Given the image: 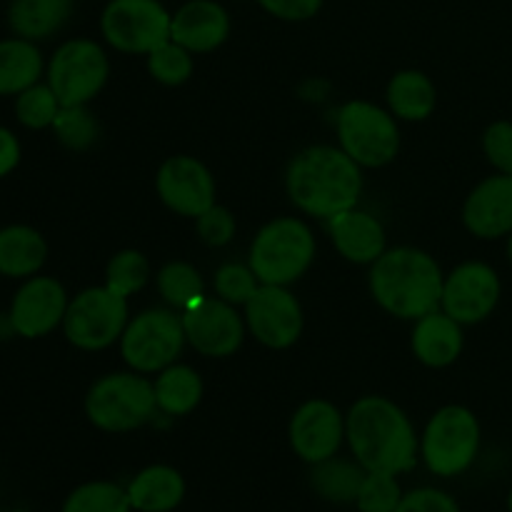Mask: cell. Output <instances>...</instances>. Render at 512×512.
I'll list each match as a JSON object with an SVG mask.
<instances>
[{"label":"cell","mask_w":512,"mask_h":512,"mask_svg":"<svg viewBox=\"0 0 512 512\" xmlns=\"http://www.w3.org/2000/svg\"><path fill=\"white\" fill-rule=\"evenodd\" d=\"M285 190L290 203L305 215L328 220L358 208L363 170L340 145H310L290 160Z\"/></svg>","instance_id":"6da1fadb"},{"label":"cell","mask_w":512,"mask_h":512,"mask_svg":"<svg viewBox=\"0 0 512 512\" xmlns=\"http://www.w3.org/2000/svg\"><path fill=\"white\" fill-rule=\"evenodd\" d=\"M345 440L353 458L375 473H408L418 463V435L400 405L365 395L345 415Z\"/></svg>","instance_id":"7a4b0ae2"},{"label":"cell","mask_w":512,"mask_h":512,"mask_svg":"<svg viewBox=\"0 0 512 512\" xmlns=\"http://www.w3.org/2000/svg\"><path fill=\"white\" fill-rule=\"evenodd\" d=\"M370 293L385 313L400 320H420L440 308L445 275L438 260L425 250H385L368 275Z\"/></svg>","instance_id":"3957f363"},{"label":"cell","mask_w":512,"mask_h":512,"mask_svg":"<svg viewBox=\"0 0 512 512\" xmlns=\"http://www.w3.org/2000/svg\"><path fill=\"white\" fill-rule=\"evenodd\" d=\"M315 260V235L305 220L285 215L265 223L255 235L248 265L263 285H290Z\"/></svg>","instance_id":"277c9868"},{"label":"cell","mask_w":512,"mask_h":512,"mask_svg":"<svg viewBox=\"0 0 512 512\" xmlns=\"http://www.w3.org/2000/svg\"><path fill=\"white\" fill-rule=\"evenodd\" d=\"M85 415L105 433H130L158 415L155 388L143 373H108L90 385Z\"/></svg>","instance_id":"5b68a950"},{"label":"cell","mask_w":512,"mask_h":512,"mask_svg":"<svg viewBox=\"0 0 512 512\" xmlns=\"http://www.w3.org/2000/svg\"><path fill=\"white\" fill-rule=\"evenodd\" d=\"M338 143L360 168H383L400 150L398 118L368 100H350L335 118Z\"/></svg>","instance_id":"8992f818"},{"label":"cell","mask_w":512,"mask_h":512,"mask_svg":"<svg viewBox=\"0 0 512 512\" xmlns=\"http://www.w3.org/2000/svg\"><path fill=\"white\" fill-rule=\"evenodd\" d=\"M480 423L463 405H445L428 420L420 438V455L438 478H455L475 463Z\"/></svg>","instance_id":"52a82bcc"},{"label":"cell","mask_w":512,"mask_h":512,"mask_svg":"<svg viewBox=\"0 0 512 512\" xmlns=\"http://www.w3.org/2000/svg\"><path fill=\"white\" fill-rule=\"evenodd\" d=\"M185 340L183 320L173 308H148L135 315L120 338V355L130 370L153 375L178 363Z\"/></svg>","instance_id":"ba28073f"},{"label":"cell","mask_w":512,"mask_h":512,"mask_svg":"<svg viewBox=\"0 0 512 512\" xmlns=\"http://www.w3.org/2000/svg\"><path fill=\"white\" fill-rule=\"evenodd\" d=\"M130 323L128 298L110 288H88L68 303L63 333L78 350H105L123 338Z\"/></svg>","instance_id":"9c48e42d"},{"label":"cell","mask_w":512,"mask_h":512,"mask_svg":"<svg viewBox=\"0 0 512 512\" xmlns=\"http://www.w3.org/2000/svg\"><path fill=\"white\" fill-rule=\"evenodd\" d=\"M173 15L158 0H110L100 15V33L115 50L148 55L170 40Z\"/></svg>","instance_id":"30bf717a"},{"label":"cell","mask_w":512,"mask_h":512,"mask_svg":"<svg viewBox=\"0 0 512 512\" xmlns=\"http://www.w3.org/2000/svg\"><path fill=\"white\" fill-rule=\"evenodd\" d=\"M108 75V55L88 38L63 43L48 63V85L60 105H88L105 88Z\"/></svg>","instance_id":"8fae6325"},{"label":"cell","mask_w":512,"mask_h":512,"mask_svg":"<svg viewBox=\"0 0 512 512\" xmlns=\"http://www.w3.org/2000/svg\"><path fill=\"white\" fill-rule=\"evenodd\" d=\"M185 340L205 358H230L245 340V318L235 305L220 298H203L180 313Z\"/></svg>","instance_id":"7c38bea8"},{"label":"cell","mask_w":512,"mask_h":512,"mask_svg":"<svg viewBox=\"0 0 512 512\" xmlns=\"http://www.w3.org/2000/svg\"><path fill=\"white\" fill-rule=\"evenodd\" d=\"M245 325L258 343L270 350H285L303 333V308L288 285H260L243 305Z\"/></svg>","instance_id":"4fadbf2b"},{"label":"cell","mask_w":512,"mask_h":512,"mask_svg":"<svg viewBox=\"0 0 512 512\" xmlns=\"http://www.w3.org/2000/svg\"><path fill=\"white\" fill-rule=\"evenodd\" d=\"M500 300V278L488 263L470 260L445 275L440 310L460 325H475L493 315Z\"/></svg>","instance_id":"5bb4252c"},{"label":"cell","mask_w":512,"mask_h":512,"mask_svg":"<svg viewBox=\"0 0 512 512\" xmlns=\"http://www.w3.org/2000/svg\"><path fill=\"white\" fill-rule=\"evenodd\" d=\"M160 200L183 218H200L215 205V178L198 158L173 155L158 168L155 178Z\"/></svg>","instance_id":"9a60e30c"},{"label":"cell","mask_w":512,"mask_h":512,"mask_svg":"<svg viewBox=\"0 0 512 512\" xmlns=\"http://www.w3.org/2000/svg\"><path fill=\"white\" fill-rule=\"evenodd\" d=\"M68 303L70 300L63 283H58L50 275L25 278V283L20 285L13 303H10L8 313L15 335L28 340L50 335L58 325H63Z\"/></svg>","instance_id":"2e32d148"},{"label":"cell","mask_w":512,"mask_h":512,"mask_svg":"<svg viewBox=\"0 0 512 512\" xmlns=\"http://www.w3.org/2000/svg\"><path fill=\"white\" fill-rule=\"evenodd\" d=\"M288 440L293 453L315 465L338 455L345 440V418L330 400H308L290 418Z\"/></svg>","instance_id":"e0dca14e"},{"label":"cell","mask_w":512,"mask_h":512,"mask_svg":"<svg viewBox=\"0 0 512 512\" xmlns=\"http://www.w3.org/2000/svg\"><path fill=\"white\" fill-rule=\"evenodd\" d=\"M463 223L475 238L495 240L512 233V175L498 173L473 188L463 205Z\"/></svg>","instance_id":"ac0fdd59"},{"label":"cell","mask_w":512,"mask_h":512,"mask_svg":"<svg viewBox=\"0 0 512 512\" xmlns=\"http://www.w3.org/2000/svg\"><path fill=\"white\" fill-rule=\"evenodd\" d=\"M230 35V15L215 0H190L170 23V40L188 48L190 53H210L218 50Z\"/></svg>","instance_id":"d6986e66"},{"label":"cell","mask_w":512,"mask_h":512,"mask_svg":"<svg viewBox=\"0 0 512 512\" xmlns=\"http://www.w3.org/2000/svg\"><path fill=\"white\" fill-rule=\"evenodd\" d=\"M338 253L355 265H373L388 250L385 228L375 215L350 208L325 220Z\"/></svg>","instance_id":"ffe728a7"},{"label":"cell","mask_w":512,"mask_h":512,"mask_svg":"<svg viewBox=\"0 0 512 512\" xmlns=\"http://www.w3.org/2000/svg\"><path fill=\"white\" fill-rule=\"evenodd\" d=\"M410 345H413V355L423 365L448 368L463 353V325L438 308L415 320Z\"/></svg>","instance_id":"44dd1931"},{"label":"cell","mask_w":512,"mask_h":512,"mask_svg":"<svg viewBox=\"0 0 512 512\" xmlns=\"http://www.w3.org/2000/svg\"><path fill=\"white\" fill-rule=\"evenodd\" d=\"M128 498L138 512H173L185 498V480L170 465H148L130 480Z\"/></svg>","instance_id":"7402d4cb"},{"label":"cell","mask_w":512,"mask_h":512,"mask_svg":"<svg viewBox=\"0 0 512 512\" xmlns=\"http://www.w3.org/2000/svg\"><path fill=\"white\" fill-rule=\"evenodd\" d=\"M48 260V243L30 225H8L0 230V275L33 278Z\"/></svg>","instance_id":"603a6c76"},{"label":"cell","mask_w":512,"mask_h":512,"mask_svg":"<svg viewBox=\"0 0 512 512\" xmlns=\"http://www.w3.org/2000/svg\"><path fill=\"white\" fill-rule=\"evenodd\" d=\"M73 13V0H13L8 25L18 38L45 40L58 33Z\"/></svg>","instance_id":"cb8c5ba5"},{"label":"cell","mask_w":512,"mask_h":512,"mask_svg":"<svg viewBox=\"0 0 512 512\" xmlns=\"http://www.w3.org/2000/svg\"><path fill=\"white\" fill-rule=\"evenodd\" d=\"M385 98H388L390 113L398 120H410V123L430 118L435 105H438L433 80L420 73V70H400V73H395L388 83Z\"/></svg>","instance_id":"d4e9b609"},{"label":"cell","mask_w":512,"mask_h":512,"mask_svg":"<svg viewBox=\"0 0 512 512\" xmlns=\"http://www.w3.org/2000/svg\"><path fill=\"white\" fill-rule=\"evenodd\" d=\"M43 68V55L33 40L18 35L0 40V95H20L40 83Z\"/></svg>","instance_id":"484cf974"},{"label":"cell","mask_w":512,"mask_h":512,"mask_svg":"<svg viewBox=\"0 0 512 512\" xmlns=\"http://www.w3.org/2000/svg\"><path fill=\"white\" fill-rule=\"evenodd\" d=\"M158 410L170 418H180L198 408L203 400V380L190 365L173 363L160 370L153 383Z\"/></svg>","instance_id":"4316f807"},{"label":"cell","mask_w":512,"mask_h":512,"mask_svg":"<svg viewBox=\"0 0 512 512\" xmlns=\"http://www.w3.org/2000/svg\"><path fill=\"white\" fill-rule=\"evenodd\" d=\"M365 473H368V470H365L358 460L333 455V458L313 465V470H310V485H313L315 493L323 500H328V503L348 505L358 500Z\"/></svg>","instance_id":"83f0119b"},{"label":"cell","mask_w":512,"mask_h":512,"mask_svg":"<svg viewBox=\"0 0 512 512\" xmlns=\"http://www.w3.org/2000/svg\"><path fill=\"white\" fill-rule=\"evenodd\" d=\"M158 293L173 310L183 313L205 295V283L198 270L183 260L163 265L158 273Z\"/></svg>","instance_id":"f1b7e54d"},{"label":"cell","mask_w":512,"mask_h":512,"mask_svg":"<svg viewBox=\"0 0 512 512\" xmlns=\"http://www.w3.org/2000/svg\"><path fill=\"white\" fill-rule=\"evenodd\" d=\"M53 133L63 148L83 153L100 138V123L88 105H63L53 123Z\"/></svg>","instance_id":"f546056e"},{"label":"cell","mask_w":512,"mask_h":512,"mask_svg":"<svg viewBox=\"0 0 512 512\" xmlns=\"http://www.w3.org/2000/svg\"><path fill=\"white\" fill-rule=\"evenodd\" d=\"M63 512H133L128 490L110 480H93L65 498Z\"/></svg>","instance_id":"4dcf8cb0"},{"label":"cell","mask_w":512,"mask_h":512,"mask_svg":"<svg viewBox=\"0 0 512 512\" xmlns=\"http://www.w3.org/2000/svg\"><path fill=\"white\" fill-rule=\"evenodd\" d=\"M150 280V263L138 250H120L110 258L105 268V288L113 293L130 298L138 290H143Z\"/></svg>","instance_id":"1f68e13d"},{"label":"cell","mask_w":512,"mask_h":512,"mask_svg":"<svg viewBox=\"0 0 512 512\" xmlns=\"http://www.w3.org/2000/svg\"><path fill=\"white\" fill-rule=\"evenodd\" d=\"M60 100L48 83H35L18 95L15 100V115L20 123L30 130L53 128L60 113Z\"/></svg>","instance_id":"d6a6232c"},{"label":"cell","mask_w":512,"mask_h":512,"mask_svg":"<svg viewBox=\"0 0 512 512\" xmlns=\"http://www.w3.org/2000/svg\"><path fill=\"white\" fill-rule=\"evenodd\" d=\"M193 68V53L175 40H165L153 53H148L150 75L168 88L183 85L193 75Z\"/></svg>","instance_id":"836d02e7"},{"label":"cell","mask_w":512,"mask_h":512,"mask_svg":"<svg viewBox=\"0 0 512 512\" xmlns=\"http://www.w3.org/2000/svg\"><path fill=\"white\" fill-rule=\"evenodd\" d=\"M400 500H403V490H400L398 475L368 470L355 505L360 512H395Z\"/></svg>","instance_id":"e575fe53"},{"label":"cell","mask_w":512,"mask_h":512,"mask_svg":"<svg viewBox=\"0 0 512 512\" xmlns=\"http://www.w3.org/2000/svg\"><path fill=\"white\" fill-rule=\"evenodd\" d=\"M213 285L220 300H225V303L238 308V305L248 303V300L255 295V290H258L263 283H260L258 275L253 273L250 265L225 263L215 270Z\"/></svg>","instance_id":"d590c367"},{"label":"cell","mask_w":512,"mask_h":512,"mask_svg":"<svg viewBox=\"0 0 512 512\" xmlns=\"http://www.w3.org/2000/svg\"><path fill=\"white\" fill-rule=\"evenodd\" d=\"M195 230H198V238L208 248H223V245H228L235 238L238 223H235V215L225 205L215 203L200 218H195Z\"/></svg>","instance_id":"8d00e7d4"},{"label":"cell","mask_w":512,"mask_h":512,"mask_svg":"<svg viewBox=\"0 0 512 512\" xmlns=\"http://www.w3.org/2000/svg\"><path fill=\"white\" fill-rule=\"evenodd\" d=\"M483 150L498 173L512 175V123L500 120L490 125L483 135Z\"/></svg>","instance_id":"74e56055"},{"label":"cell","mask_w":512,"mask_h":512,"mask_svg":"<svg viewBox=\"0 0 512 512\" xmlns=\"http://www.w3.org/2000/svg\"><path fill=\"white\" fill-rule=\"evenodd\" d=\"M395 512H460L458 500L438 488H418L403 495Z\"/></svg>","instance_id":"f35d334b"},{"label":"cell","mask_w":512,"mask_h":512,"mask_svg":"<svg viewBox=\"0 0 512 512\" xmlns=\"http://www.w3.org/2000/svg\"><path fill=\"white\" fill-rule=\"evenodd\" d=\"M263 5V10H268L270 15L280 20H290V23H298V20H310L313 15H318V10L323 8V0H258Z\"/></svg>","instance_id":"ab89813d"},{"label":"cell","mask_w":512,"mask_h":512,"mask_svg":"<svg viewBox=\"0 0 512 512\" xmlns=\"http://www.w3.org/2000/svg\"><path fill=\"white\" fill-rule=\"evenodd\" d=\"M20 163V143L8 128L0 125V178L13 173Z\"/></svg>","instance_id":"60d3db41"},{"label":"cell","mask_w":512,"mask_h":512,"mask_svg":"<svg viewBox=\"0 0 512 512\" xmlns=\"http://www.w3.org/2000/svg\"><path fill=\"white\" fill-rule=\"evenodd\" d=\"M508 258H510V263H512V233L508 235Z\"/></svg>","instance_id":"b9f144b4"},{"label":"cell","mask_w":512,"mask_h":512,"mask_svg":"<svg viewBox=\"0 0 512 512\" xmlns=\"http://www.w3.org/2000/svg\"><path fill=\"white\" fill-rule=\"evenodd\" d=\"M508 510L512 512V490H510V495H508Z\"/></svg>","instance_id":"7bdbcfd3"}]
</instances>
